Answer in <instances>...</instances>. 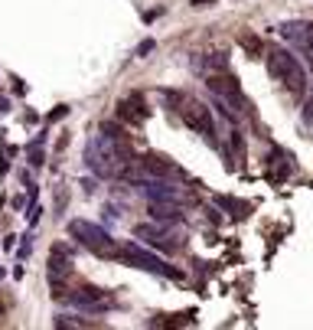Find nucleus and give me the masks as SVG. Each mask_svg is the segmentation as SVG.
Returning a JSON list of instances; mask_svg holds the SVG:
<instances>
[{"mask_svg": "<svg viewBox=\"0 0 313 330\" xmlns=\"http://www.w3.org/2000/svg\"><path fill=\"white\" fill-rule=\"evenodd\" d=\"M117 255H121L124 262H131L134 268H144V271L163 275V278H170V281H180V278H183L180 268H173L166 259H160V255H154V252H147V249H141V245H124Z\"/></svg>", "mask_w": 313, "mask_h": 330, "instance_id": "obj_4", "label": "nucleus"}, {"mask_svg": "<svg viewBox=\"0 0 313 330\" xmlns=\"http://www.w3.org/2000/svg\"><path fill=\"white\" fill-rule=\"evenodd\" d=\"M65 304L78 307V311H85V314H98V311H104L108 307V298H104L102 288H92V284H82V288H75L72 294H65Z\"/></svg>", "mask_w": 313, "mask_h": 330, "instance_id": "obj_7", "label": "nucleus"}, {"mask_svg": "<svg viewBox=\"0 0 313 330\" xmlns=\"http://www.w3.org/2000/svg\"><path fill=\"white\" fill-rule=\"evenodd\" d=\"M52 324H55V327H88V321H78V317H65V314H59Z\"/></svg>", "mask_w": 313, "mask_h": 330, "instance_id": "obj_14", "label": "nucleus"}, {"mask_svg": "<svg viewBox=\"0 0 313 330\" xmlns=\"http://www.w3.org/2000/svg\"><path fill=\"white\" fill-rule=\"evenodd\" d=\"M180 115H183V125L189 131H196L199 137H206L209 144H215V118H212L209 105L203 102H186V108L180 105Z\"/></svg>", "mask_w": 313, "mask_h": 330, "instance_id": "obj_6", "label": "nucleus"}, {"mask_svg": "<svg viewBox=\"0 0 313 330\" xmlns=\"http://www.w3.org/2000/svg\"><path fill=\"white\" fill-rule=\"evenodd\" d=\"M69 115V105H59L55 111H49V121H59V118H65Z\"/></svg>", "mask_w": 313, "mask_h": 330, "instance_id": "obj_18", "label": "nucleus"}, {"mask_svg": "<svg viewBox=\"0 0 313 330\" xmlns=\"http://www.w3.org/2000/svg\"><path fill=\"white\" fill-rule=\"evenodd\" d=\"M215 203H219L222 209H232V212H235V209H242V203H235L232 197H215Z\"/></svg>", "mask_w": 313, "mask_h": 330, "instance_id": "obj_17", "label": "nucleus"}, {"mask_svg": "<svg viewBox=\"0 0 313 330\" xmlns=\"http://www.w3.org/2000/svg\"><path fill=\"white\" fill-rule=\"evenodd\" d=\"M134 232H137V239H147L154 249H163V252H170V249H173L170 232H166L163 226H137Z\"/></svg>", "mask_w": 313, "mask_h": 330, "instance_id": "obj_9", "label": "nucleus"}, {"mask_svg": "<svg viewBox=\"0 0 313 330\" xmlns=\"http://www.w3.org/2000/svg\"><path fill=\"white\" fill-rule=\"evenodd\" d=\"M13 88H16V95H26V85L20 79H13Z\"/></svg>", "mask_w": 313, "mask_h": 330, "instance_id": "obj_19", "label": "nucleus"}, {"mask_svg": "<svg viewBox=\"0 0 313 330\" xmlns=\"http://www.w3.org/2000/svg\"><path fill=\"white\" fill-rule=\"evenodd\" d=\"M134 164V150L131 144H117L111 137H104L102 131L88 137L85 144V167L95 173V177H102V180H114L127 167Z\"/></svg>", "mask_w": 313, "mask_h": 330, "instance_id": "obj_1", "label": "nucleus"}, {"mask_svg": "<svg viewBox=\"0 0 313 330\" xmlns=\"http://www.w3.org/2000/svg\"><path fill=\"white\" fill-rule=\"evenodd\" d=\"M196 66L209 75V72H225L228 69V59L222 53H212V56H206V59H196Z\"/></svg>", "mask_w": 313, "mask_h": 330, "instance_id": "obj_11", "label": "nucleus"}, {"mask_svg": "<svg viewBox=\"0 0 313 330\" xmlns=\"http://www.w3.org/2000/svg\"><path fill=\"white\" fill-rule=\"evenodd\" d=\"M264 63H267V72H271L294 98H304L307 95V69L300 66V59L290 53V49L271 46L267 56H264Z\"/></svg>", "mask_w": 313, "mask_h": 330, "instance_id": "obj_2", "label": "nucleus"}, {"mask_svg": "<svg viewBox=\"0 0 313 330\" xmlns=\"http://www.w3.org/2000/svg\"><path fill=\"white\" fill-rule=\"evenodd\" d=\"M290 160H294V157L284 154V150H271V160H267V164L281 173V177H287V173H294V164H290Z\"/></svg>", "mask_w": 313, "mask_h": 330, "instance_id": "obj_13", "label": "nucleus"}, {"mask_svg": "<svg viewBox=\"0 0 313 330\" xmlns=\"http://www.w3.org/2000/svg\"><path fill=\"white\" fill-rule=\"evenodd\" d=\"M154 49H156V40H141V43H137V49H134V56L144 59V56H150Z\"/></svg>", "mask_w": 313, "mask_h": 330, "instance_id": "obj_15", "label": "nucleus"}, {"mask_svg": "<svg viewBox=\"0 0 313 330\" xmlns=\"http://www.w3.org/2000/svg\"><path fill=\"white\" fill-rule=\"evenodd\" d=\"M30 252H33V236H23V242H20V252H16V259H20V262L30 259Z\"/></svg>", "mask_w": 313, "mask_h": 330, "instance_id": "obj_16", "label": "nucleus"}, {"mask_svg": "<svg viewBox=\"0 0 313 330\" xmlns=\"http://www.w3.org/2000/svg\"><path fill=\"white\" fill-rule=\"evenodd\" d=\"M147 212L154 222H183V216H186L180 209V203H150Z\"/></svg>", "mask_w": 313, "mask_h": 330, "instance_id": "obj_10", "label": "nucleus"}, {"mask_svg": "<svg viewBox=\"0 0 313 330\" xmlns=\"http://www.w3.org/2000/svg\"><path fill=\"white\" fill-rule=\"evenodd\" d=\"M307 49L313 53V26H310V33H307Z\"/></svg>", "mask_w": 313, "mask_h": 330, "instance_id": "obj_24", "label": "nucleus"}, {"mask_svg": "<svg viewBox=\"0 0 313 330\" xmlns=\"http://www.w3.org/2000/svg\"><path fill=\"white\" fill-rule=\"evenodd\" d=\"M69 236L75 239L78 245H85L88 252H95V255H117L111 232L102 229V226H95V222H88V219H72L69 222Z\"/></svg>", "mask_w": 313, "mask_h": 330, "instance_id": "obj_3", "label": "nucleus"}, {"mask_svg": "<svg viewBox=\"0 0 313 330\" xmlns=\"http://www.w3.org/2000/svg\"><path fill=\"white\" fill-rule=\"evenodd\" d=\"M98 131L104 134V137H111V141H117V144H131V137H127V131L117 121H102V128Z\"/></svg>", "mask_w": 313, "mask_h": 330, "instance_id": "obj_12", "label": "nucleus"}, {"mask_svg": "<svg viewBox=\"0 0 313 330\" xmlns=\"http://www.w3.org/2000/svg\"><path fill=\"white\" fill-rule=\"evenodd\" d=\"M10 170V164H7V157H0V177H3V173Z\"/></svg>", "mask_w": 313, "mask_h": 330, "instance_id": "obj_23", "label": "nucleus"}, {"mask_svg": "<svg viewBox=\"0 0 313 330\" xmlns=\"http://www.w3.org/2000/svg\"><path fill=\"white\" fill-rule=\"evenodd\" d=\"M46 275H49V284H52V294L62 301V298H65V281L72 278V249H69L65 242H55V245H52Z\"/></svg>", "mask_w": 313, "mask_h": 330, "instance_id": "obj_5", "label": "nucleus"}, {"mask_svg": "<svg viewBox=\"0 0 313 330\" xmlns=\"http://www.w3.org/2000/svg\"><path fill=\"white\" fill-rule=\"evenodd\" d=\"M3 111H10V98H3V95H0V115H3Z\"/></svg>", "mask_w": 313, "mask_h": 330, "instance_id": "obj_20", "label": "nucleus"}, {"mask_svg": "<svg viewBox=\"0 0 313 330\" xmlns=\"http://www.w3.org/2000/svg\"><path fill=\"white\" fill-rule=\"evenodd\" d=\"M206 88H209L212 95H222V98H228V102H242V88H238V79H232V75H225V72H209L206 75Z\"/></svg>", "mask_w": 313, "mask_h": 330, "instance_id": "obj_8", "label": "nucleus"}, {"mask_svg": "<svg viewBox=\"0 0 313 330\" xmlns=\"http://www.w3.org/2000/svg\"><path fill=\"white\" fill-rule=\"evenodd\" d=\"M304 115H307V121H313V98L307 102V111H304Z\"/></svg>", "mask_w": 313, "mask_h": 330, "instance_id": "obj_22", "label": "nucleus"}, {"mask_svg": "<svg viewBox=\"0 0 313 330\" xmlns=\"http://www.w3.org/2000/svg\"><path fill=\"white\" fill-rule=\"evenodd\" d=\"M0 278H3V268H0Z\"/></svg>", "mask_w": 313, "mask_h": 330, "instance_id": "obj_25", "label": "nucleus"}, {"mask_svg": "<svg viewBox=\"0 0 313 330\" xmlns=\"http://www.w3.org/2000/svg\"><path fill=\"white\" fill-rule=\"evenodd\" d=\"M215 0H193V7H212Z\"/></svg>", "mask_w": 313, "mask_h": 330, "instance_id": "obj_21", "label": "nucleus"}]
</instances>
